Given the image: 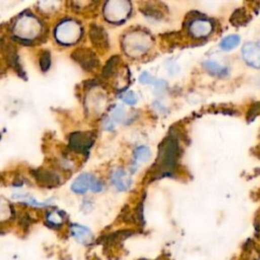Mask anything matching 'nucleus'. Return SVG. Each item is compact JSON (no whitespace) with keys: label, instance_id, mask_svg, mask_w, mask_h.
Listing matches in <instances>:
<instances>
[{"label":"nucleus","instance_id":"f257e3e1","mask_svg":"<svg viewBox=\"0 0 260 260\" xmlns=\"http://www.w3.org/2000/svg\"><path fill=\"white\" fill-rule=\"evenodd\" d=\"M179 156V146L177 140L168 137L159 146L158 160L154 166V173L159 176H168L174 172Z\"/></svg>","mask_w":260,"mask_h":260},{"label":"nucleus","instance_id":"f03ea898","mask_svg":"<svg viewBox=\"0 0 260 260\" xmlns=\"http://www.w3.org/2000/svg\"><path fill=\"white\" fill-rule=\"evenodd\" d=\"M153 40L144 32H132L127 34L123 40V48L130 57H139L145 54L152 47Z\"/></svg>","mask_w":260,"mask_h":260},{"label":"nucleus","instance_id":"7ed1b4c3","mask_svg":"<svg viewBox=\"0 0 260 260\" xmlns=\"http://www.w3.org/2000/svg\"><path fill=\"white\" fill-rule=\"evenodd\" d=\"M42 31V26L38 19L33 16L21 17L15 26V35L25 41H31L37 38Z\"/></svg>","mask_w":260,"mask_h":260},{"label":"nucleus","instance_id":"20e7f679","mask_svg":"<svg viewBox=\"0 0 260 260\" xmlns=\"http://www.w3.org/2000/svg\"><path fill=\"white\" fill-rule=\"evenodd\" d=\"M83 34L82 27L75 21H64L55 30V37L59 43L71 45L77 43Z\"/></svg>","mask_w":260,"mask_h":260},{"label":"nucleus","instance_id":"39448f33","mask_svg":"<svg viewBox=\"0 0 260 260\" xmlns=\"http://www.w3.org/2000/svg\"><path fill=\"white\" fill-rule=\"evenodd\" d=\"M131 12V5L128 2L114 0L108 2L104 8L105 19L112 24H120L124 22Z\"/></svg>","mask_w":260,"mask_h":260},{"label":"nucleus","instance_id":"423d86ee","mask_svg":"<svg viewBox=\"0 0 260 260\" xmlns=\"http://www.w3.org/2000/svg\"><path fill=\"white\" fill-rule=\"evenodd\" d=\"M71 189L78 194H85L89 189L94 192H99L103 189V184L92 174L84 173L75 180Z\"/></svg>","mask_w":260,"mask_h":260},{"label":"nucleus","instance_id":"0eeeda50","mask_svg":"<svg viewBox=\"0 0 260 260\" xmlns=\"http://www.w3.org/2000/svg\"><path fill=\"white\" fill-rule=\"evenodd\" d=\"M243 58L245 62L254 67L260 68V46L256 43H246L242 49Z\"/></svg>","mask_w":260,"mask_h":260},{"label":"nucleus","instance_id":"6e6552de","mask_svg":"<svg viewBox=\"0 0 260 260\" xmlns=\"http://www.w3.org/2000/svg\"><path fill=\"white\" fill-rule=\"evenodd\" d=\"M72 56L81 64V66H83L87 70H92L98 66L99 61L96 55L88 49L79 50Z\"/></svg>","mask_w":260,"mask_h":260},{"label":"nucleus","instance_id":"1a4fd4ad","mask_svg":"<svg viewBox=\"0 0 260 260\" xmlns=\"http://www.w3.org/2000/svg\"><path fill=\"white\" fill-rule=\"evenodd\" d=\"M212 25L209 21L198 19L192 22L189 28V32L194 38H204L212 32Z\"/></svg>","mask_w":260,"mask_h":260},{"label":"nucleus","instance_id":"9d476101","mask_svg":"<svg viewBox=\"0 0 260 260\" xmlns=\"http://www.w3.org/2000/svg\"><path fill=\"white\" fill-rule=\"evenodd\" d=\"M112 183L118 191H126L131 185V179L125 171L118 169L112 175Z\"/></svg>","mask_w":260,"mask_h":260},{"label":"nucleus","instance_id":"9b49d317","mask_svg":"<svg viewBox=\"0 0 260 260\" xmlns=\"http://www.w3.org/2000/svg\"><path fill=\"white\" fill-rule=\"evenodd\" d=\"M71 234L76 238V240L82 244H89L94 239L91 230L81 225H73L71 227Z\"/></svg>","mask_w":260,"mask_h":260},{"label":"nucleus","instance_id":"f8f14e48","mask_svg":"<svg viewBox=\"0 0 260 260\" xmlns=\"http://www.w3.org/2000/svg\"><path fill=\"white\" fill-rule=\"evenodd\" d=\"M91 38L93 44L99 48H107L108 38L105 31L98 26H94L91 29Z\"/></svg>","mask_w":260,"mask_h":260},{"label":"nucleus","instance_id":"ddd939ff","mask_svg":"<svg viewBox=\"0 0 260 260\" xmlns=\"http://www.w3.org/2000/svg\"><path fill=\"white\" fill-rule=\"evenodd\" d=\"M251 20V17L249 13L245 9H239L235 11V13L231 17V23L235 27H240V26H245L249 21Z\"/></svg>","mask_w":260,"mask_h":260},{"label":"nucleus","instance_id":"4468645a","mask_svg":"<svg viewBox=\"0 0 260 260\" xmlns=\"http://www.w3.org/2000/svg\"><path fill=\"white\" fill-rule=\"evenodd\" d=\"M240 41H241V39L238 35H230L221 40L219 47L224 51H231L239 46Z\"/></svg>","mask_w":260,"mask_h":260},{"label":"nucleus","instance_id":"2eb2a0df","mask_svg":"<svg viewBox=\"0 0 260 260\" xmlns=\"http://www.w3.org/2000/svg\"><path fill=\"white\" fill-rule=\"evenodd\" d=\"M203 67L205 68V70L211 75V76H216V77H221L225 73H227V68L220 66L217 62L212 61V60H208L205 61L203 63Z\"/></svg>","mask_w":260,"mask_h":260},{"label":"nucleus","instance_id":"dca6fc26","mask_svg":"<svg viewBox=\"0 0 260 260\" xmlns=\"http://www.w3.org/2000/svg\"><path fill=\"white\" fill-rule=\"evenodd\" d=\"M139 82L141 84H143V85H153V86H156L157 88H160V89H162V88L167 86L164 81L157 80L155 77H153L148 72H142L139 76Z\"/></svg>","mask_w":260,"mask_h":260},{"label":"nucleus","instance_id":"f3484780","mask_svg":"<svg viewBox=\"0 0 260 260\" xmlns=\"http://www.w3.org/2000/svg\"><path fill=\"white\" fill-rule=\"evenodd\" d=\"M152 157V153L151 150L147 146H138L135 151H134V158L136 161L144 163L147 162Z\"/></svg>","mask_w":260,"mask_h":260},{"label":"nucleus","instance_id":"a211bd4d","mask_svg":"<svg viewBox=\"0 0 260 260\" xmlns=\"http://www.w3.org/2000/svg\"><path fill=\"white\" fill-rule=\"evenodd\" d=\"M12 215V209L9 204V202L4 199L0 198V222L8 220Z\"/></svg>","mask_w":260,"mask_h":260},{"label":"nucleus","instance_id":"6ab92c4d","mask_svg":"<svg viewBox=\"0 0 260 260\" xmlns=\"http://www.w3.org/2000/svg\"><path fill=\"white\" fill-rule=\"evenodd\" d=\"M121 99L123 100V102L125 104L130 105V106H133V105H135L137 103V96H136V94L134 92H131V91L126 92L125 94H123L121 96Z\"/></svg>","mask_w":260,"mask_h":260},{"label":"nucleus","instance_id":"aec40b11","mask_svg":"<svg viewBox=\"0 0 260 260\" xmlns=\"http://www.w3.org/2000/svg\"><path fill=\"white\" fill-rule=\"evenodd\" d=\"M47 219L49 222H51L52 225H55V226H59L63 222V217L61 216V214L57 211H53V212H50L47 216Z\"/></svg>","mask_w":260,"mask_h":260},{"label":"nucleus","instance_id":"412c9836","mask_svg":"<svg viewBox=\"0 0 260 260\" xmlns=\"http://www.w3.org/2000/svg\"><path fill=\"white\" fill-rule=\"evenodd\" d=\"M123 116H124L123 109L122 108H116V110L113 113V119L116 120V121H120V120H122Z\"/></svg>","mask_w":260,"mask_h":260}]
</instances>
